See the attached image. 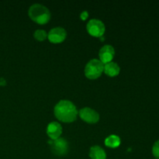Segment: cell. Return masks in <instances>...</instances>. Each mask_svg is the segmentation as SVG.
I'll list each match as a JSON object with an SVG mask.
<instances>
[{
  "instance_id": "1",
  "label": "cell",
  "mask_w": 159,
  "mask_h": 159,
  "mask_svg": "<svg viewBox=\"0 0 159 159\" xmlns=\"http://www.w3.org/2000/svg\"><path fill=\"white\" fill-rule=\"evenodd\" d=\"M54 115L59 120L65 123H71L76 120L78 110L72 102L67 99L61 100L54 107Z\"/></svg>"
},
{
  "instance_id": "2",
  "label": "cell",
  "mask_w": 159,
  "mask_h": 159,
  "mask_svg": "<svg viewBox=\"0 0 159 159\" xmlns=\"http://www.w3.org/2000/svg\"><path fill=\"white\" fill-rule=\"evenodd\" d=\"M29 16L32 20L39 24H45L51 19L50 10L45 6L35 3L30 7L28 11Z\"/></svg>"
},
{
  "instance_id": "3",
  "label": "cell",
  "mask_w": 159,
  "mask_h": 159,
  "mask_svg": "<svg viewBox=\"0 0 159 159\" xmlns=\"http://www.w3.org/2000/svg\"><path fill=\"white\" fill-rule=\"evenodd\" d=\"M104 71V64L98 59H92L85 67V75L88 79H96Z\"/></svg>"
},
{
  "instance_id": "4",
  "label": "cell",
  "mask_w": 159,
  "mask_h": 159,
  "mask_svg": "<svg viewBox=\"0 0 159 159\" xmlns=\"http://www.w3.org/2000/svg\"><path fill=\"white\" fill-rule=\"evenodd\" d=\"M53 153L57 156L65 155L68 152V143L65 139L59 138L56 140L49 141Z\"/></svg>"
},
{
  "instance_id": "5",
  "label": "cell",
  "mask_w": 159,
  "mask_h": 159,
  "mask_svg": "<svg viewBox=\"0 0 159 159\" xmlns=\"http://www.w3.org/2000/svg\"><path fill=\"white\" fill-rule=\"evenodd\" d=\"M89 34L93 37H101L105 33V25L101 20L97 19H93L89 20L86 26Z\"/></svg>"
},
{
  "instance_id": "6",
  "label": "cell",
  "mask_w": 159,
  "mask_h": 159,
  "mask_svg": "<svg viewBox=\"0 0 159 159\" xmlns=\"http://www.w3.org/2000/svg\"><path fill=\"white\" fill-rule=\"evenodd\" d=\"M79 113L81 119L89 124H96L99 120V113L96 110L89 107L81 109Z\"/></svg>"
},
{
  "instance_id": "7",
  "label": "cell",
  "mask_w": 159,
  "mask_h": 159,
  "mask_svg": "<svg viewBox=\"0 0 159 159\" xmlns=\"http://www.w3.org/2000/svg\"><path fill=\"white\" fill-rule=\"evenodd\" d=\"M66 30L64 28L57 26V27H54L50 30V32L48 33V37L51 43H58L64 41L66 38Z\"/></svg>"
},
{
  "instance_id": "8",
  "label": "cell",
  "mask_w": 159,
  "mask_h": 159,
  "mask_svg": "<svg viewBox=\"0 0 159 159\" xmlns=\"http://www.w3.org/2000/svg\"><path fill=\"white\" fill-rule=\"evenodd\" d=\"M114 48L111 45H104L103 47H102L100 51H99V59L105 65V64L112 61L113 57H114Z\"/></svg>"
},
{
  "instance_id": "9",
  "label": "cell",
  "mask_w": 159,
  "mask_h": 159,
  "mask_svg": "<svg viewBox=\"0 0 159 159\" xmlns=\"http://www.w3.org/2000/svg\"><path fill=\"white\" fill-rule=\"evenodd\" d=\"M62 133V127L57 122H51L47 127V134L51 140H56L60 138Z\"/></svg>"
},
{
  "instance_id": "10",
  "label": "cell",
  "mask_w": 159,
  "mask_h": 159,
  "mask_svg": "<svg viewBox=\"0 0 159 159\" xmlns=\"http://www.w3.org/2000/svg\"><path fill=\"white\" fill-rule=\"evenodd\" d=\"M120 71V66L116 63V62L110 61L109 63H107L104 65V72L106 75L110 77H113V76H116L119 75Z\"/></svg>"
},
{
  "instance_id": "11",
  "label": "cell",
  "mask_w": 159,
  "mask_h": 159,
  "mask_svg": "<svg viewBox=\"0 0 159 159\" xmlns=\"http://www.w3.org/2000/svg\"><path fill=\"white\" fill-rule=\"evenodd\" d=\"M89 156L91 159H107L106 152L99 146H93L90 148Z\"/></svg>"
},
{
  "instance_id": "12",
  "label": "cell",
  "mask_w": 159,
  "mask_h": 159,
  "mask_svg": "<svg viewBox=\"0 0 159 159\" xmlns=\"http://www.w3.org/2000/svg\"><path fill=\"white\" fill-rule=\"evenodd\" d=\"M105 144L107 147L112 148H117L120 144V138L117 135H110L106 138Z\"/></svg>"
},
{
  "instance_id": "13",
  "label": "cell",
  "mask_w": 159,
  "mask_h": 159,
  "mask_svg": "<svg viewBox=\"0 0 159 159\" xmlns=\"http://www.w3.org/2000/svg\"><path fill=\"white\" fill-rule=\"evenodd\" d=\"M34 36L35 39L40 40V41H42V40H44L48 37V34H47L44 30H37L34 32Z\"/></svg>"
},
{
  "instance_id": "14",
  "label": "cell",
  "mask_w": 159,
  "mask_h": 159,
  "mask_svg": "<svg viewBox=\"0 0 159 159\" xmlns=\"http://www.w3.org/2000/svg\"><path fill=\"white\" fill-rule=\"evenodd\" d=\"M152 154L157 159H159V140L154 144L152 147Z\"/></svg>"
},
{
  "instance_id": "15",
  "label": "cell",
  "mask_w": 159,
  "mask_h": 159,
  "mask_svg": "<svg viewBox=\"0 0 159 159\" xmlns=\"http://www.w3.org/2000/svg\"><path fill=\"white\" fill-rule=\"evenodd\" d=\"M88 12H87V11H84V12H82V13H81L80 16L82 20H85V19L88 17Z\"/></svg>"
}]
</instances>
